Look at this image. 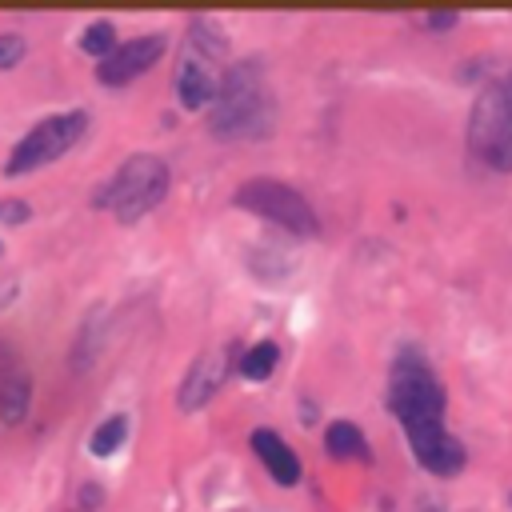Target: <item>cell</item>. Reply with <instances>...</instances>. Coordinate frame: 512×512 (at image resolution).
<instances>
[{"mask_svg": "<svg viewBox=\"0 0 512 512\" xmlns=\"http://www.w3.org/2000/svg\"><path fill=\"white\" fill-rule=\"evenodd\" d=\"M176 96H180V104H184L188 112L212 108L216 96H220V76H216L212 60H204V56H196V52L188 48V52L180 56V64H176Z\"/></svg>", "mask_w": 512, "mask_h": 512, "instance_id": "cell-9", "label": "cell"}, {"mask_svg": "<svg viewBox=\"0 0 512 512\" xmlns=\"http://www.w3.org/2000/svg\"><path fill=\"white\" fill-rule=\"evenodd\" d=\"M28 404H32V380L20 376V372L4 376V380H0V420H4L8 428L20 424V420L28 416Z\"/></svg>", "mask_w": 512, "mask_h": 512, "instance_id": "cell-11", "label": "cell"}, {"mask_svg": "<svg viewBox=\"0 0 512 512\" xmlns=\"http://www.w3.org/2000/svg\"><path fill=\"white\" fill-rule=\"evenodd\" d=\"M232 200H236V208H244L252 216H264V220L280 224L292 236H316L320 232V220H316L312 204L284 180H268V176L244 180Z\"/></svg>", "mask_w": 512, "mask_h": 512, "instance_id": "cell-5", "label": "cell"}, {"mask_svg": "<svg viewBox=\"0 0 512 512\" xmlns=\"http://www.w3.org/2000/svg\"><path fill=\"white\" fill-rule=\"evenodd\" d=\"M248 444H252V452L264 460V468H268V476H272L276 484L292 488V484L300 480V460H296V452H292L272 428H256V432L248 436Z\"/></svg>", "mask_w": 512, "mask_h": 512, "instance_id": "cell-10", "label": "cell"}, {"mask_svg": "<svg viewBox=\"0 0 512 512\" xmlns=\"http://www.w3.org/2000/svg\"><path fill=\"white\" fill-rule=\"evenodd\" d=\"M276 128V100L264 84L260 60H236L220 72V96L208 108V136L260 140Z\"/></svg>", "mask_w": 512, "mask_h": 512, "instance_id": "cell-2", "label": "cell"}, {"mask_svg": "<svg viewBox=\"0 0 512 512\" xmlns=\"http://www.w3.org/2000/svg\"><path fill=\"white\" fill-rule=\"evenodd\" d=\"M188 48L196 52V56H204V60H224L228 56V36L208 20V16H192L188 20Z\"/></svg>", "mask_w": 512, "mask_h": 512, "instance_id": "cell-12", "label": "cell"}, {"mask_svg": "<svg viewBox=\"0 0 512 512\" xmlns=\"http://www.w3.org/2000/svg\"><path fill=\"white\" fill-rule=\"evenodd\" d=\"M388 408L404 424L412 456L420 460V468H428L436 476H456L464 468L468 452L444 428V388H440L436 372L428 368V360L420 352H412V348H404L392 360Z\"/></svg>", "mask_w": 512, "mask_h": 512, "instance_id": "cell-1", "label": "cell"}, {"mask_svg": "<svg viewBox=\"0 0 512 512\" xmlns=\"http://www.w3.org/2000/svg\"><path fill=\"white\" fill-rule=\"evenodd\" d=\"M276 360H280V348L272 340H260V344H252V348L240 352V372L248 380H268L272 368H276Z\"/></svg>", "mask_w": 512, "mask_h": 512, "instance_id": "cell-16", "label": "cell"}, {"mask_svg": "<svg viewBox=\"0 0 512 512\" xmlns=\"http://www.w3.org/2000/svg\"><path fill=\"white\" fill-rule=\"evenodd\" d=\"M124 436H128V416H108L104 424H96L92 428V436H88V452L92 456H112L120 444H124Z\"/></svg>", "mask_w": 512, "mask_h": 512, "instance_id": "cell-17", "label": "cell"}, {"mask_svg": "<svg viewBox=\"0 0 512 512\" xmlns=\"http://www.w3.org/2000/svg\"><path fill=\"white\" fill-rule=\"evenodd\" d=\"M100 340H104V308H92L76 332V344H72V368L76 372H84L100 356Z\"/></svg>", "mask_w": 512, "mask_h": 512, "instance_id": "cell-13", "label": "cell"}, {"mask_svg": "<svg viewBox=\"0 0 512 512\" xmlns=\"http://www.w3.org/2000/svg\"><path fill=\"white\" fill-rule=\"evenodd\" d=\"M164 196H168V164L152 152H136L96 188L92 208H112V216L120 224H136Z\"/></svg>", "mask_w": 512, "mask_h": 512, "instance_id": "cell-3", "label": "cell"}, {"mask_svg": "<svg viewBox=\"0 0 512 512\" xmlns=\"http://www.w3.org/2000/svg\"><path fill=\"white\" fill-rule=\"evenodd\" d=\"M80 48H84L88 56H96V64L108 60V56L120 48V44H116V28H112V20H96V24H88L84 36H80Z\"/></svg>", "mask_w": 512, "mask_h": 512, "instance_id": "cell-18", "label": "cell"}, {"mask_svg": "<svg viewBox=\"0 0 512 512\" xmlns=\"http://www.w3.org/2000/svg\"><path fill=\"white\" fill-rule=\"evenodd\" d=\"M84 128H88V112H80V108L56 112V116L32 124V132L12 148L4 172H8V176H24V172H32V168H44V164L60 160V156L84 136Z\"/></svg>", "mask_w": 512, "mask_h": 512, "instance_id": "cell-6", "label": "cell"}, {"mask_svg": "<svg viewBox=\"0 0 512 512\" xmlns=\"http://www.w3.org/2000/svg\"><path fill=\"white\" fill-rule=\"evenodd\" d=\"M24 52H28L24 36H16V32H0V68L20 64V60H24Z\"/></svg>", "mask_w": 512, "mask_h": 512, "instance_id": "cell-19", "label": "cell"}, {"mask_svg": "<svg viewBox=\"0 0 512 512\" xmlns=\"http://www.w3.org/2000/svg\"><path fill=\"white\" fill-rule=\"evenodd\" d=\"M324 444H328V452L336 456V460H368V444H364V432L356 428V424H348V420H336V424H328V432H324Z\"/></svg>", "mask_w": 512, "mask_h": 512, "instance_id": "cell-14", "label": "cell"}, {"mask_svg": "<svg viewBox=\"0 0 512 512\" xmlns=\"http://www.w3.org/2000/svg\"><path fill=\"white\" fill-rule=\"evenodd\" d=\"M248 268H252L260 280H280V276L292 272V260H288L284 248H276V244H256V248L248 252Z\"/></svg>", "mask_w": 512, "mask_h": 512, "instance_id": "cell-15", "label": "cell"}, {"mask_svg": "<svg viewBox=\"0 0 512 512\" xmlns=\"http://www.w3.org/2000/svg\"><path fill=\"white\" fill-rule=\"evenodd\" d=\"M420 512H440V504H424V508H420Z\"/></svg>", "mask_w": 512, "mask_h": 512, "instance_id": "cell-23", "label": "cell"}, {"mask_svg": "<svg viewBox=\"0 0 512 512\" xmlns=\"http://www.w3.org/2000/svg\"><path fill=\"white\" fill-rule=\"evenodd\" d=\"M32 216V208L24 200H0V224H24Z\"/></svg>", "mask_w": 512, "mask_h": 512, "instance_id": "cell-20", "label": "cell"}, {"mask_svg": "<svg viewBox=\"0 0 512 512\" xmlns=\"http://www.w3.org/2000/svg\"><path fill=\"white\" fill-rule=\"evenodd\" d=\"M236 352H240L236 344H224V348L200 352V356L188 364V372H184V380H180V392H176L180 412L204 408V404L228 384V372H232V364H236Z\"/></svg>", "mask_w": 512, "mask_h": 512, "instance_id": "cell-7", "label": "cell"}, {"mask_svg": "<svg viewBox=\"0 0 512 512\" xmlns=\"http://www.w3.org/2000/svg\"><path fill=\"white\" fill-rule=\"evenodd\" d=\"M456 20H460L456 12H428V20H424V24H428L432 32H448V28H456Z\"/></svg>", "mask_w": 512, "mask_h": 512, "instance_id": "cell-21", "label": "cell"}, {"mask_svg": "<svg viewBox=\"0 0 512 512\" xmlns=\"http://www.w3.org/2000/svg\"><path fill=\"white\" fill-rule=\"evenodd\" d=\"M100 500H104V488L100 484H84L80 488V512H92Z\"/></svg>", "mask_w": 512, "mask_h": 512, "instance_id": "cell-22", "label": "cell"}, {"mask_svg": "<svg viewBox=\"0 0 512 512\" xmlns=\"http://www.w3.org/2000/svg\"><path fill=\"white\" fill-rule=\"evenodd\" d=\"M164 32H144V36H132L128 44H120L108 60H100L96 64V80L100 84H108V88H120V84H128V80H136V76H144L152 64H160V56H164Z\"/></svg>", "mask_w": 512, "mask_h": 512, "instance_id": "cell-8", "label": "cell"}, {"mask_svg": "<svg viewBox=\"0 0 512 512\" xmlns=\"http://www.w3.org/2000/svg\"><path fill=\"white\" fill-rule=\"evenodd\" d=\"M468 148L496 172H512V92L504 80L488 84L468 116Z\"/></svg>", "mask_w": 512, "mask_h": 512, "instance_id": "cell-4", "label": "cell"}, {"mask_svg": "<svg viewBox=\"0 0 512 512\" xmlns=\"http://www.w3.org/2000/svg\"><path fill=\"white\" fill-rule=\"evenodd\" d=\"M504 84H508V92H512V72H508V76H504Z\"/></svg>", "mask_w": 512, "mask_h": 512, "instance_id": "cell-24", "label": "cell"}]
</instances>
